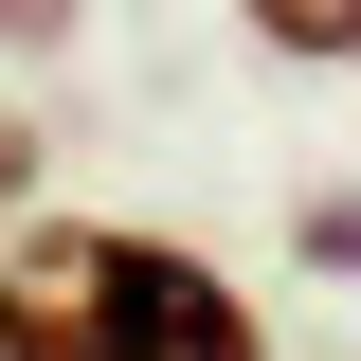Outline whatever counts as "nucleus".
I'll return each instance as SVG.
<instances>
[{
	"instance_id": "obj_1",
	"label": "nucleus",
	"mask_w": 361,
	"mask_h": 361,
	"mask_svg": "<svg viewBox=\"0 0 361 361\" xmlns=\"http://www.w3.org/2000/svg\"><path fill=\"white\" fill-rule=\"evenodd\" d=\"M0 361H271L253 289L180 235L127 217H37L0 253Z\"/></svg>"
},
{
	"instance_id": "obj_3",
	"label": "nucleus",
	"mask_w": 361,
	"mask_h": 361,
	"mask_svg": "<svg viewBox=\"0 0 361 361\" xmlns=\"http://www.w3.org/2000/svg\"><path fill=\"white\" fill-rule=\"evenodd\" d=\"M18 199H37V127L0 109V217H18Z\"/></svg>"
},
{
	"instance_id": "obj_2",
	"label": "nucleus",
	"mask_w": 361,
	"mask_h": 361,
	"mask_svg": "<svg viewBox=\"0 0 361 361\" xmlns=\"http://www.w3.org/2000/svg\"><path fill=\"white\" fill-rule=\"evenodd\" d=\"M271 54H307V73H361V0H235Z\"/></svg>"
}]
</instances>
